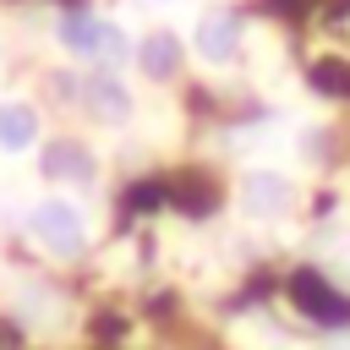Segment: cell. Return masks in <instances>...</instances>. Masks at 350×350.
<instances>
[{"instance_id":"6da1fadb","label":"cell","mask_w":350,"mask_h":350,"mask_svg":"<svg viewBox=\"0 0 350 350\" xmlns=\"http://www.w3.org/2000/svg\"><path fill=\"white\" fill-rule=\"evenodd\" d=\"M27 224H33V235H38L55 257H77V252L88 246V219H82V208H77L71 197H44V202H33Z\"/></svg>"},{"instance_id":"7a4b0ae2","label":"cell","mask_w":350,"mask_h":350,"mask_svg":"<svg viewBox=\"0 0 350 350\" xmlns=\"http://www.w3.org/2000/svg\"><path fill=\"white\" fill-rule=\"evenodd\" d=\"M191 49H197L208 66L235 60V49H241V16H235V11H202L197 27H191Z\"/></svg>"},{"instance_id":"3957f363","label":"cell","mask_w":350,"mask_h":350,"mask_svg":"<svg viewBox=\"0 0 350 350\" xmlns=\"http://www.w3.org/2000/svg\"><path fill=\"white\" fill-rule=\"evenodd\" d=\"M290 202H295V186L273 170H252L241 180V208L257 219H279V213H290Z\"/></svg>"},{"instance_id":"277c9868","label":"cell","mask_w":350,"mask_h":350,"mask_svg":"<svg viewBox=\"0 0 350 350\" xmlns=\"http://www.w3.org/2000/svg\"><path fill=\"white\" fill-rule=\"evenodd\" d=\"M82 104L98 115V120H131V93L120 88V77H109V71H98V77H88L82 82Z\"/></svg>"},{"instance_id":"5b68a950","label":"cell","mask_w":350,"mask_h":350,"mask_svg":"<svg viewBox=\"0 0 350 350\" xmlns=\"http://www.w3.org/2000/svg\"><path fill=\"white\" fill-rule=\"evenodd\" d=\"M33 142H38V109L22 98L0 104V153H27Z\"/></svg>"},{"instance_id":"8992f818","label":"cell","mask_w":350,"mask_h":350,"mask_svg":"<svg viewBox=\"0 0 350 350\" xmlns=\"http://www.w3.org/2000/svg\"><path fill=\"white\" fill-rule=\"evenodd\" d=\"M55 38H60L71 55H98V49H104V22H98L93 11H66V16L55 22Z\"/></svg>"},{"instance_id":"52a82bcc","label":"cell","mask_w":350,"mask_h":350,"mask_svg":"<svg viewBox=\"0 0 350 350\" xmlns=\"http://www.w3.org/2000/svg\"><path fill=\"white\" fill-rule=\"evenodd\" d=\"M137 66L148 71V77H175V66H180V44H175V33H148L142 44H137Z\"/></svg>"},{"instance_id":"ba28073f","label":"cell","mask_w":350,"mask_h":350,"mask_svg":"<svg viewBox=\"0 0 350 350\" xmlns=\"http://www.w3.org/2000/svg\"><path fill=\"white\" fill-rule=\"evenodd\" d=\"M44 175H55V180H93V159L77 142H55L44 153Z\"/></svg>"},{"instance_id":"9c48e42d","label":"cell","mask_w":350,"mask_h":350,"mask_svg":"<svg viewBox=\"0 0 350 350\" xmlns=\"http://www.w3.org/2000/svg\"><path fill=\"white\" fill-rule=\"evenodd\" d=\"M98 55H109V60H126L131 55V44H126V33L115 27V22H104V49Z\"/></svg>"},{"instance_id":"30bf717a","label":"cell","mask_w":350,"mask_h":350,"mask_svg":"<svg viewBox=\"0 0 350 350\" xmlns=\"http://www.w3.org/2000/svg\"><path fill=\"white\" fill-rule=\"evenodd\" d=\"M339 350H350V345H339Z\"/></svg>"}]
</instances>
